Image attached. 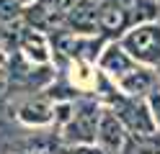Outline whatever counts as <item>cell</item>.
<instances>
[{"instance_id":"5b68a950","label":"cell","mask_w":160,"mask_h":154,"mask_svg":"<svg viewBox=\"0 0 160 154\" xmlns=\"http://www.w3.org/2000/svg\"><path fill=\"white\" fill-rule=\"evenodd\" d=\"M129 23V16H127V10L122 5H116L111 3V0H106L103 8L98 10V26H101L106 34H119V31H124Z\"/></svg>"},{"instance_id":"9c48e42d","label":"cell","mask_w":160,"mask_h":154,"mask_svg":"<svg viewBox=\"0 0 160 154\" xmlns=\"http://www.w3.org/2000/svg\"><path fill=\"white\" fill-rule=\"evenodd\" d=\"M103 67H108V69H116V72H127L129 67H132V62H129L119 49H111L108 54L103 57Z\"/></svg>"},{"instance_id":"e0dca14e","label":"cell","mask_w":160,"mask_h":154,"mask_svg":"<svg viewBox=\"0 0 160 154\" xmlns=\"http://www.w3.org/2000/svg\"><path fill=\"white\" fill-rule=\"evenodd\" d=\"M158 3H160V0H158Z\"/></svg>"},{"instance_id":"4fadbf2b","label":"cell","mask_w":160,"mask_h":154,"mask_svg":"<svg viewBox=\"0 0 160 154\" xmlns=\"http://www.w3.org/2000/svg\"><path fill=\"white\" fill-rule=\"evenodd\" d=\"M70 154H108V152H106V149H96V147H88V144H83V147L70 149Z\"/></svg>"},{"instance_id":"8992f818","label":"cell","mask_w":160,"mask_h":154,"mask_svg":"<svg viewBox=\"0 0 160 154\" xmlns=\"http://www.w3.org/2000/svg\"><path fill=\"white\" fill-rule=\"evenodd\" d=\"M21 118L26 123H49L52 121V108H49L47 100L39 98V100H31L21 108Z\"/></svg>"},{"instance_id":"277c9868","label":"cell","mask_w":160,"mask_h":154,"mask_svg":"<svg viewBox=\"0 0 160 154\" xmlns=\"http://www.w3.org/2000/svg\"><path fill=\"white\" fill-rule=\"evenodd\" d=\"M98 10L101 8H96L93 0H80V3L67 13V26L70 28H75V31H96L98 26Z\"/></svg>"},{"instance_id":"30bf717a","label":"cell","mask_w":160,"mask_h":154,"mask_svg":"<svg viewBox=\"0 0 160 154\" xmlns=\"http://www.w3.org/2000/svg\"><path fill=\"white\" fill-rule=\"evenodd\" d=\"M158 152H160V144L147 141V136H137L127 147V154H158Z\"/></svg>"},{"instance_id":"ba28073f","label":"cell","mask_w":160,"mask_h":154,"mask_svg":"<svg viewBox=\"0 0 160 154\" xmlns=\"http://www.w3.org/2000/svg\"><path fill=\"white\" fill-rule=\"evenodd\" d=\"M150 85H152V75H150V72H142V69L132 72L129 77H122V87L127 92H132V95H142V92H147Z\"/></svg>"},{"instance_id":"5bb4252c","label":"cell","mask_w":160,"mask_h":154,"mask_svg":"<svg viewBox=\"0 0 160 154\" xmlns=\"http://www.w3.org/2000/svg\"><path fill=\"white\" fill-rule=\"evenodd\" d=\"M150 105H152L155 121H158V126H160V92H152V95H150Z\"/></svg>"},{"instance_id":"2e32d148","label":"cell","mask_w":160,"mask_h":154,"mask_svg":"<svg viewBox=\"0 0 160 154\" xmlns=\"http://www.w3.org/2000/svg\"><path fill=\"white\" fill-rule=\"evenodd\" d=\"M18 3H26V0H18Z\"/></svg>"},{"instance_id":"7a4b0ae2","label":"cell","mask_w":160,"mask_h":154,"mask_svg":"<svg viewBox=\"0 0 160 154\" xmlns=\"http://www.w3.org/2000/svg\"><path fill=\"white\" fill-rule=\"evenodd\" d=\"M116 108H119V113H116L119 121H124L127 128L134 131V136H152L155 123H152V118H150V113H147V108L142 105V103H124V100H119Z\"/></svg>"},{"instance_id":"8fae6325","label":"cell","mask_w":160,"mask_h":154,"mask_svg":"<svg viewBox=\"0 0 160 154\" xmlns=\"http://www.w3.org/2000/svg\"><path fill=\"white\" fill-rule=\"evenodd\" d=\"M21 16L18 0H0V21H13Z\"/></svg>"},{"instance_id":"3957f363","label":"cell","mask_w":160,"mask_h":154,"mask_svg":"<svg viewBox=\"0 0 160 154\" xmlns=\"http://www.w3.org/2000/svg\"><path fill=\"white\" fill-rule=\"evenodd\" d=\"M98 141H101V149H106L108 154H114L122 149L124 144V128L122 123H119L116 116H111V113H106V116L98 121Z\"/></svg>"},{"instance_id":"6da1fadb","label":"cell","mask_w":160,"mask_h":154,"mask_svg":"<svg viewBox=\"0 0 160 154\" xmlns=\"http://www.w3.org/2000/svg\"><path fill=\"white\" fill-rule=\"evenodd\" d=\"M124 49L142 62H160V26H137L132 34H127Z\"/></svg>"},{"instance_id":"ac0fdd59","label":"cell","mask_w":160,"mask_h":154,"mask_svg":"<svg viewBox=\"0 0 160 154\" xmlns=\"http://www.w3.org/2000/svg\"><path fill=\"white\" fill-rule=\"evenodd\" d=\"M93 3H96V0H93Z\"/></svg>"},{"instance_id":"52a82bcc","label":"cell","mask_w":160,"mask_h":154,"mask_svg":"<svg viewBox=\"0 0 160 154\" xmlns=\"http://www.w3.org/2000/svg\"><path fill=\"white\" fill-rule=\"evenodd\" d=\"M21 46H23V51H26L31 59H36V62H47V46H44L42 36L34 34L31 28H26L23 34H21Z\"/></svg>"},{"instance_id":"9a60e30c","label":"cell","mask_w":160,"mask_h":154,"mask_svg":"<svg viewBox=\"0 0 160 154\" xmlns=\"http://www.w3.org/2000/svg\"><path fill=\"white\" fill-rule=\"evenodd\" d=\"M3 85H5V77H3V72H0V90H3Z\"/></svg>"},{"instance_id":"7c38bea8","label":"cell","mask_w":160,"mask_h":154,"mask_svg":"<svg viewBox=\"0 0 160 154\" xmlns=\"http://www.w3.org/2000/svg\"><path fill=\"white\" fill-rule=\"evenodd\" d=\"M47 3H49V5H54L57 10H62V13L67 16L70 10H72V8H75V5L80 3V0H47Z\"/></svg>"}]
</instances>
